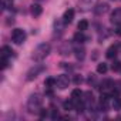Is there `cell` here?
I'll use <instances>...</instances> for the list:
<instances>
[{"label": "cell", "instance_id": "obj_1", "mask_svg": "<svg viewBox=\"0 0 121 121\" xmlns=\"http://www.w3.org/2000/svg\"><path fill=\"white\" fill-rule=\"evenodd\" d=\"M41 105H43V98H41L40 94H31L29 97V100H27V110H29V112L39 114L43 110Z\"/></svg>", "mask_w": 121, "mask_h": 121}, {"label": "cell", "instance_id": "obj_2", "mask_svg": "<svg viewBox=\"0 0 121 121\" xmlns=\"http://www.w3.org/2000/svg\"><path fill=\"white\" fill-rule=\"evenodd\" d=\"M50 44L48 43H41L39 44L34 50H33V54H31V58L34 60V61H41V60H44L48 54H50Z\"/></svg>", "mask_w": 121, "mask_h": 121}, {"label": "cell", "instance_id": "obj_3", "mask_svg": "<svg viewBox=\"0 0 121 121\" xmlns=\"http://www.w3.org/2000/svg\"><path fill=\"white\" fill-rule=\"evenodd\" d=\"M44 71V66H41V64H34L29 71H27V74H26V80L27 81H31V80H34L40 73H43Z\"/></svg>", "mask_w": 121, "mask_h": 121}, {"label": "cell", "instance_id": "obj_4", "mask_svg": "<svg viewBox=\"0 0 121 121\" xmlns=\"http://www.w3.org/2000/svg\"><path fill=\"white\" fill-rule=\"evenodd\" d=\"M12 40H13L14 44H22V43H24V40H26V33H24V30H22V29H14V30L12 31Z\"/></svg>", "mask_w": 121, "mask_h": 121}, {"label": "cell", "instance_id": "obj_5", "mask_svg": "<svg viewBox=\"0 0 121 121\" xmlns=\"http://www.w3.org/2000/svg\"><path fill=\"white\" fill-rule=\"evenodd\" d=\"M69 84H70V78L66 74H61L56 78V87H58L60 90H66L69 87Z\"/></svg>", "mask_w": 121, "mask_h": 121}, {"label": "cell", "instance_id": "obj_6", "mask_svg": "<svg viewBox=\"0 0 121 121\" xmlns=\"http://www.w3.org/2000/svg\"><path fill=\"white\" fill-rule=\"evenodd\" d=\"M97 2H98V0H80L78 6L81 7V10H90V9L95 7Z\"/></svg>", "mask_w": 121, "mask_h": 121}, {"label": "cell", "instance_id": "obj_7", "mask_svg": "<svg viewBox=\"0 0 121 121\" xmlns=\"http://www.w3.org/2000/svg\"><path fill=\"white\" fill-rule=\"evenodd\" d=\"M108 4L107 3H97L95 4V7H94V13L97 14V16H101V14H104V13H107L108 12Z\"/></svg>", "mask_w": 121, "mask_h": 121}, {"label": "cell", "instance_id": "obj_8", "mask_svg": "<svg viewBox=\"0 0 121 121\" xmlns=\"http://www.w3.org/2000/svg\"><path fill=\"white\" fill-rule=\"evenodd\" d=\"M73 19H74V10L73 9H67L64 12V14H63V23L64 24H70L73 22Z\"/></svg>", "mask_w": 121, "mask_h": 121}, {"label": "cell", "instance_id": "obj_9", "mask_svg": "<svg viewBox=\"0 0 121 121\" xmlns=\"http://www.w3.org/2000/svg\"><path fill=\"white\" fill-rule=\"evenodd\" d=\"M114 81H111V80H104L103 83H101V86H100V90L101 91H104V93H108L110 90H114Z\"/></svg>", "mask_w": 121, "mask_h": 121}, {"label": "cell", "instance_id": "obj_10", "mask_svg": "<svg viewBox=\"0 0 121 121\" xmlns=\"http://www.w3.org/2000/svg\"><path fill=\"white\" fill-rule=\"evenodd\" d=\"M111 23L114 24H121V9H115L111 13Z\"/></svg>", "mask_w": 121, "mask_h": 121}, {"label": "cell", "instance_id": "obj_11", "mask_svg": "<svg viewBox=\"0 0 121 121\" xmlns=\"http://www.w3.org/2000/svg\"><path fill=\"white\" fill-rule=\"evenodd\" d=\"M110 104H111V107H112L114 110H120V108H121V98H120L117 94H115V95H111Z\"/></svg>", "mask_w": 121, "mask_h": 121}, {"label": "cell", "instance_id": "obj_12", "mask_svg": "<svg viewBox=\"0 0 121 121\" xmlns=\"http://www.w3.org/2000/svg\"><path fill=\"white\" fill-rule=\"evenodd\" d=\"M83 97H84V93H83L80 88H74V90L71 91V100H74L76 103H77V101H81Z\"/></svg>", "mask_w": 121, "mask_h": 121}, {"label": "cell", "instance_id": "obj_13", "mask_svg": "<svg viewBox=\"0 0 121 121\" xmlns=\"http://www.w3.org/2000/svg\"><path fill=\"white\" fill-rule=\"evenodd\" d=\"M30 12H31V14H33L34 17H39V16L43 13V7H41L40 4H33L31 9H30Z\"/></svg>", "mask_w": 121, "mask_h": 121}, {"label": "cell", "instance_id": "obj_14", "mask_svg": "<svg viewBox=\"0 0 121 121\" xmlns=\"http://www.w3.org/2000/svg\"><path fill=\"white\" fill-rule=\"evenodd\" d=\"M12 54H13V50H12L9 46H3L2 50H0V56H2V57H7V58H9Z\"/></svg>", "mask_w": 121, "mask_h": 121}, {"label": "cell", "instance_id": "obj_15", "mask_svg": "<svg viewBox=\"0 0 121 121\" xmlns=\"http://www.w3.org/2000/svg\"><path fill=\"white\" fill-rule=\"evenodd\" d=\"M105 56L108 57V58H114L115 56H117V46H110L108 48H107V53H105Z\"/></svg>", "mask_w": 121, "mask_h": 121}, {"label": "cell", "instance_id": "obj_16", "mask_svg": "<svg viewBox=\"0 0 121 121\" xmlns=\"http://www.w3.org/2000/svg\"><path fill=\"white\" fill-rule=\"evenodd\" d=\"M74 53H76L77 60H84V57H86V50H84L83 47H77V48L74 50Z\"/></svg>", "mask_w": 121, "mask_h": 121}, {"label": "cell", "instance_id": "obj_17", "mask_svg": "<svg viewBox=\"0 0 121 121\" xmlns=\"http://www.w3.org/2000/svg\"><path fill=\"white\" fill-rule=\"evenodd\" d=\"M63 107H64V110H67V111L76 110V101H74V100H67V101H64Z\"/></svg>", "mask_w": 121, "mask_h": 121}, {"label": "cell", "instance_id": "obj_18", "mask_svg": "<svg viewBox=\"0 0 121 121\" xmlns=\"http://www.w3.org/2000/svg\"><path fill=\"white\" fill-rule=\"evenodd\" d=\"M77 29H78V31H86L88 29V22L87 20H80L78 24H77Z\"/></svg>", "mask_w": 121, "mask_h": 121}, {"label": "cell", "instance_id": "obj_19", "mask_svg": "<svg viewBox=\"0 0 121 121\" xmlns=\"http://www.w3.org/2000/svg\"><path fill=\"white\" fill-rule=\"evenodd\" d=\"M74 41L76 43H84V40H86V37H84V34H83V31H77L76 34H74Z\"/></svg>", "mask_w": 121, "mask_h": 121}, {"label": "cell", "instance_id": "obj_20", "mask_svg": "<svg viewBox=\"0 0 121 121\" xmlns=\"http://www.w3.org/2000/svg\"><path fill=\"white\" fill-rule=\"evenodd\" d=\"M107 70H108V66H107L105 63H100V64L97 66V73H98V74H105Z\"/></svg>", "mask_w": 121, "mask_h": 121}, {"label": "cell", "instance_id": "obj_21", "mask_svg": "<svg viewBox=\"0 0 121 121\" xmlns=\"http://www.w3.org/2000/svg\"><path fill=\"white\" fill-rule=\"evenodd\" d=\"M44 86H46L47 88L56 87V78H53V77H48V78H46V80H44Z\"/></svg>", "mask_w": 121, "mask_h": 121}, {"label": "cell", "instance_id": "obj_22", "mask_svg": "<svg viewBox=\"0 0 121 121\" xmlns=\"http://www.w3.org/2000/svg\"><path fill=\"white\" fill-rule=\"evenodd\" d=\"M0 64H2V70L7 69V66H9V61H7V57H2V56H0Z\"/></svg>", "mask_w": 121, "mask_h": 121}, {"label": "cell", "instance_id": "obj_23", "mask_svg": "<svg viewBox=\"0 0 121 121\" xmlns=\"http://www.w3.org/2000/svg\"><path fill=\"white\" fill-rule=\"evenodd\" d=\"M111 69H112V71H120L121 70V63L120 61H114L112 66H111Z\"/></svg>", "mask_w": 121, "mask_h": 121}, {"label": "cell", "instance_id": "obj_24", "mask_svg": "<svg viewBox=\"0 0 121 121\" xmlns=\"http://www.w3.org/2000/svg\"><path fill=\"white\" fill-rule=\"evenodd\" d=\"M84 97H86V100H87V101H90V103H93V94H91L90 91H87V93H84Z\"/></svg>", "mask_w": 121, "mask_h": 121}, {"label": "cell", "instance_id": "obj_25", "mask_svg": "<svg viewBox=\"0 0 121 121\" xmlns=\"http://www.w3.org/2000/svg\"><path fill=\"white\" fill-rule=\"evenodd\" d=\"M81 81H83V78H81L80 76H76V77H74V83H76V84H80Z\"/></svg>", "mask_w": 121, "mask_h": 121}, {"label": "cell", "instance_id": "obj_26", "mask_svg": "<svg viewBox=\"0 0 121 121\" xmlns=\"http://www.w3.org/2000/svg\"><path fill=\"white\" fill-rule=\"evenodd\" d=\"M115 34H117V36H121V24H118V27H117V30H115Z\"/></svg>", "mask_w": 121, "mask_h": 121}]
</instances>
